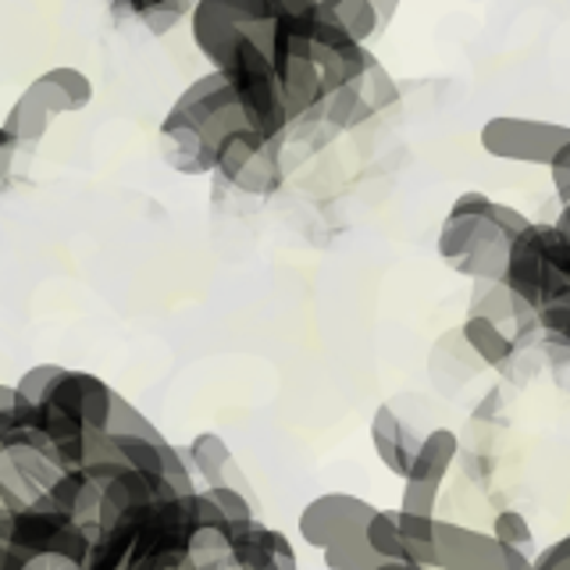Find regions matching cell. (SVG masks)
Here are the masks:
<instances>
[{
  "label": "cell",
  "mask_w": 570,
  "mask_h": 570,
  "mask_svg": "<svg viewBox=\"0 0 570 570\" xmlns=\"http://www.w3.org/2000/svg\"><path fill=\"white\" fill-rule=\"evenodd\" d=\"M246 115L236 97V86L225 71L210 68L200 79H193L178 100L160 118V142H165V160L183 175H207L214 171L218 142L243 129Z\"/></svg>",
  "instance_id": "1"
},
{
  "label": "cell",
  "mask_w": 570,
  "mask_h": 570,
  "mask_svg": "<svg viewBox=\"0 0 570 570\" xmlns=\"http://www.w3.org/2000/svg\"><path fill=\"white\" fill-rule=\"evenodd\" d=\"M531 225L528 214L492 200L489 193L468 189L445 210L439 225V257L445 267L471 282H503L513 239Z\"/></svg>",
  "instance_id": "2"
},
{
  "label": "cell",
  "mask_w": 570,
  "mask_h": 570,
  "mask_svg": "<svg viewBox=\"0 0 570 570\" xmlns=\"http://www.w3.org/2000/svg\"><path fill=\"white\" fill-rule=\"evenodd\" d=\"M503 282L534 314L570 299V243L557 222H531L513 239Z\"/></svg>",
  "instance_id": "3"
},
{
  "label": "cell",
  "mask_w": 570,
  "mask_h": 570,
  "mask_svg": "<svg viewBox=\"0 0 570 570\" xmlns=\"http://www.w3.org/2000/svg\"><path fill=\"white\" fill-rule=\"evenodd\" d=\"M222 71L232 79V86H236L246 121L267 139H285L303 121V115L296 111V104L285 94V86L275 71L272 47L246 40L232 53V61Z\"/></svg>",
  "instance_id": "4"
},
{
  "label": "cell",
  "mask_w": 570,
  "mask_h": 570,
  "mask_svg": "<svg viewBox=\"0 0 570 570\" xmlns=\"http://www.w3.org/2000/svg\"><path fill=\"white\" fill-rule=\"evenodd\" d=\"M115 400L118 392L100 374L65 367V374L40 403V432L53 442V450L89 432H111Z\"/></svg>",
  "instance_id": "5"
},
{
  "label": "cell",
  "mask_w": 570,
  "mask_h": 570,
  "mask_svg": "<svg viewBox=\"0 0 570 570\" xmlns=\"http://www.w3.org/2000/svg\"><path fill=\"white\" fill-rule=\"evenodd\" d=\"M189 36L210 68L222 71L246 40L272 47L275 18L264 8V0H193Z\"/></svg>",
  "instance_id": "6"
},
{
  "label": "cell",
  "mask_w": 570,
  "mask_h": 570,
  "mask_svg": "<svg viewBox=\"0 0 570 570\" xmlns=\"http://www.w3.org/2000/svg\"><path fill=\"white\" fill-rule=\"evenodd\" d=\"M97 528L71 521L68 513L53 507L50 495H40L22 513H0V546L18 549L22 557H61L86 567L94 549Z\"/></svg>",
  "instance_id": "7"
},
{
  "label": "cell",
  "mask_w": 570,
  "mask_h": 570,
  "mask_svg": "<svg viewBox=\"0 0 570 570\" xmlns=\"http://www.w3.org/2000/svg\"><path fill=\"white\" fill-rule=\"evenodd\" d=\"M478 142L495 160L549 168L552 157L563 150V142H570V125L524 115H492L478 129Z\"/></svg>",
  "instance_id": "8"
},
{
  "label": "cell",
  "mask_w": 570,
  "mask_h": 570,
  "mask_svg": "<svg viewBox=\"0 0 570 570\" xmlns=\"http://www.w3.org/2000/svg\"><path fill=\"white\" fill-rule=\"evenodd\" d=\"M214 171L246 196L275 193L282 186V139H267L254 125H243L218 142Z\"/></svg>",
  "instance_id": "9"
},
{
  "label": "cell",
  "mask_w": 570,
  "mask_h": 570,
  "mask_svg": "<svg viewBox=\"0 0 570 570\" xmlns=\"http://www.w3.org/2000/svg\"><path fill=\"white\" fill-rule=\"evenodd\" d=\"M317 22V18H314ZM314 22H282L275 26L272 61L285 86V94L296 104V111L307 121L325 104V79L314 58Z\"/></svg>",
  "instance_id": "10"
},
{
  "label": "cell",
  "mask_w": 570,
  "mask_h": 570,
  "mask_svg": "<svg viewBox=\"0 0 570 570\" xmlns=\"http://www.w3.org/2000/svg\"><path fill=\"white\" fill-rule=\"evenodd\" d=\"M374 513H379V507H371L361 495L325 492V495H314L311 503H303V510L296 517V534L303 546L325 552L338 542L364 539Z\"/></svg>",
  "instance_id": "11"
},
{
  "label": "cell",
  "mask_w": 570,
  "mask_h": 570,
  "mask_svg": "<svg viewBox=\"0 0 570 570\" xmlns=\"http://www.w3.org/2000/svg\"><path fill=\"white\" fill-rule=\"evenodd\" d=\"M314 58L321 68V79H325V97L343 86L361 82L371 71V65L379 61L367 43L353 40L346 29H338L325 14H317L314 22Z\"/></svg>",
  "instance_id": "12"
},
{
  "label": "cell",
  "mask_w": 570,
  "mask_h": 570,
  "mask_svg": "<svg viewBox=\"0 0 570 570\" xmlns=\"http://www.w3.org/2000/svg\"><path fill=\"white\" fill-rule=\"evenodd\" d=\"M435 570H507V546L492 531L439 521Z\"/></svg>",
  "instance_id": "13"
},
{
  "label": "cell",
  "mask_w": 570,
  "mask_h": 570,
  "mask_svg": "<svg viewBox=\"0 0 570 570\" xmlns=\"http://www.w3.org/2000/svg\"><path fill=\"white\" fill-rule=\"evenodd\" d=\"M168 495H175V492H171V485L165 481V474L121 471L115 481H107V485H104V503H100L97 531L118 528L121 521H129L136 510L157 503V499H168Z\"/></svg>",
  "instance_id": "14"
},
{
  "label": "cell",
  "mask_w": 570,
  "mask_h": 570,
  "mask_svg": "<svg viewBox=\"0 0 570 570\" xmlns=\"http://www.w3.org/2000/svg\"><path fill=\"white\" fill-rule=\"evenodd\" d=\"M232 557L236 570H299V557L289 534L267 528L261 521L232 528Z\"/></svg>",
  "instance_id": "15"
},
{
  "label": "cell",
  "mask_w": 570,
  "mask_h": 570,
  "mask_svg": "<svg viewBox=\"0 0 570 570\" xmlns=\"http://www.w3.org/2000/svg\"><path fill=\"white\" fill-rule=\"evenodd\" d=\"M421 439L424 435H414V428H410L389 403H382L379 410H374V417H371V445H374V456L382 460V468L392 478L406 481L410 468H414V456L421 450Z\"/></svg>",
  "instance_id": "16"
},
{
  "label": "cell",
  "mask_w": 570,
  "mask_h": 570,
  "mask_svg": "<svg viewBox=\"0 0 570 570\" xmlns=\"http://www.w3.org/2000/svg\"><path fill=\"white\" fill-rule=\"evenodd\" d=\"M26 94L40 100L50 115H79L94 104V79L71 65H58V68L40 71V76L26 86Z\"/></svg>",
  "instance_id": "17"
},
{
  "label": "cell",
  "mask_w": 570,
  "mask_h": 570,
  "mask_svg": "<svg viewBox=\"0 0 570 570\" xmlns=\"http://www.w3.org/2000/svg\"><path fill=\"white\" fill-rule=\"evenodd\" d=\"M468 314L489 317V321H495V325H503L507 332L513 325V335L517 332H539V314H534L531 307H524V303L510 293L507 282H474Z\"/></svg>",
  "instance_id": "18"
},
{
  "label": "cell",
  "mask_w": 570,
  "mask_h": 570,
  "mask_svg": "<svg viewBox=\"0 0 570 570\" xmlns=\"http://www.w3.org/2000/svg\"><path fill=\"white\" fill-rule=\"evenodd\" d=\"M47 495L53 499V507L71 517V521L97 528V521H100V503H104V485L89 471H82V468L65 471L58 478V485H53Z\"/></svg>",
  "instance_id": "19"
},
{
  "label": "cell",
  "mask_w": 570,
  "mask_h": 570,
  "mask_svg": "<svg viewBox=\"0 0 570 570\" xmlns=\"http://www.w3.org/2000/svg\"><path fill=\"white\" fill-rule=\"evenodd\" d=\"M456 456H460V435L453 428H432V432L421 439V450L414 456V468H410L406 481L442 489V481L450 478Z\"/></svg>",
  "instance_id": "20"
},
{
  "label": "cell",
  "mask_w": 570,
  "mask_h": 570,
  "mask_svg": "<svg viewBox=\"0 0 570 570\" xmlns=\"http://www.w3.org/2000/svg\"><path fill=\"white\" fill-rule=\"evenodd\" d=\"M186 456L196 481H204V489L228 485L232 471H236V453L228 450V442L218 432H196L186 445Z\"/></svg>",
  "instance_id": "21"
},
{
  "label": "cell",
  "mask_w": 570,
  "mask_h": 570,
  "mask_svg": "<svg viewBox=\"0 0 570 570\" xmlns=\"http://www.w3.org/2000/svg\"><path fill=\"white\" fill-rule=\"evenodd\" d=\"M460 335L485 367H507L510 356L517 353V335H510L503 325H495V321H489V317L468 314L460 325Z\"/></svg>",
  "instance_id": "22"
},
{
  "label": "cell",
  "mask_w": 570,
  "mask_h": 570,
  "mask_svg": "<svg viewBox=\"0 0 570 570\" xmlns=\"http://www.w3.org/2000/svg\"><path fill=\"white\" fill-rule=\"evenodd\" d=\"M186 570H236L232 534L225 524L193 531V539L186 546Z\"/></svg>",
  "instance_id": "23"
},
{
  "label": "cell",
  "mask_w": 570,
  "mask_h": 570,
  "mask_svg": "<svg viewBox=\"0 0 570 570\" xmlns=\"http://www.w3.org/2000/svg\"><path fill=\"white\" fill-rule=\"evenodd\" d=\"M132 546H136V524L132 521H121L118 528L97 531L94 549H89V560L82 570H129Z\"/></svg>",
  "instance_id": "24"
},
{
  "label": "cell",
  "mask_w": 570,
  "mask_h": 570,
  "mask_svg": "<svg viewBox=\"0 0 570 570\" xmlns=\"http://www.w3.org/2000/svg\"><path fill=\"white\" fill-rule=\"evenodd\" d=\"M50 111L47 107L36 100L32 94H26L22 89V97H18L14 104H11V111H8V118H4V136H11L18 147H32V142H40L43 136H47V129H50Z\"/></svg>",
  "instance_id": "25"
},
{
  "label": "cell",
  "mask_w": 570,
  "mask_h": 570,
  "mask_svg": "<svg viewBox=\"0 0 570 570\" xmlns=\"http://www.w3.org/2000/svg\"><path fill=\"white\" fill-rule=\"evenodd\" d=\"M321 14L332 18L338 29H346L353 40H361V43H371L374 36L385 29L374 0H332L328 8H321Z\"/></svg>",
  "instance_id": "26"
},
{
  "label": "cell",
  "mask_w": 570,
  "mask_h": 570,
  "mask_svg": "<svg viewBox=\"0 0 570 570\" xmlns=\"http://www.w3.org/2000/svg\"><path fill=\"white\" fill-rule=\"evenodd\" d=\"M364 539L367 546L379 552L382 560H396V563H414V557H410V546L403 539V531H400V510L392 507V510H379L371 517V524L364 531Z\"/></svg>",
  "instance_id": "27"
},
{
  "label": "cell",
  "mask_w": 570,
  "mask_h": 570,
  "mask_svg": "<svg viewBox=\"0 0 570 570\" xmlns=\"http://www.w3.org/2000/svg\"><path fill=\"white\" fill-rule=\"evenodd\" d=\"M111 435H136V439H147V442H154V445H171V439L160 432V428L150 421V417H142V410L139 406H132L129 400L121 396L118 392V400H115V421H111Z\"/></svg>",
  "instance_id": "28"
},
{
  "label": "cell",
  "mask_w": 570,
  "mask_h": 570,
  "mask_svg": "<svg viewBox=\"0 0 570 570\" xmlns=\"http://www.w3.org/2000/svg\"><path fill=\"white\" fill-rule=\"evenodd\" d=\"M321 560H325V570H379L382 567V557L367 546V539L338 542L321 552Z\"/></svg>",
  "instance_id": "29"
},
{
  "label": "cell",
  "mask_w": 570,
  "mask_h": 570,
  "mask_svg": "<svg viewBox=\"0 0 570 570\" xmlns=\"http://www.w3.org/2000/svg\"><path fill=\"white\" fill-rule=\"evenodd\" d=\"M214 503H218L222 517H225V528H243V524H254L257 513H254V503H249V495L236 485H218V489H204Z\"/></svg>",
  "instance_id": "30"
},
{
  "label": "cell",
  "mask_w": 570,
  "mask_h": 570,
  "mask_svg": "<svg viewBox=\"0 0 570 570\" xmlns=\"http://www.w3.org/2000/svg\"><path fill=\"white\" fill-rule=\"evenodd\" d=\"M492 534L503 546H510V549H531L534 546V531H531V521L521 513V510H513V507H507V510H499L495 517H492Z\"/></svg>",
  "instance_id": "31"
},
{
  "label": "cell",
  "mask_w": 570,
  "mask_h": 570,
  "mask_svg": "<svg viewBox=\"0 0 570 570\" xmlns=\"http://www.w3.org/2000/svg\"><path fill=\"white\" fill-rule=\"evenodd\" d=\"M364 94H367V100H371V107H374V115H382V111H389V107H396V104H400V86H396V79H392L389 71H385L382 61H374L371 71L364 76Z\"/></svg>",
  "instance_id": "32"
},
{
  "label": "cell",
  "mask_w": 570,
  "mask_h": 570,
  "mask_svg": "<svg viewBox=\"0 0 570 570\" xmlns=\"http://www.w3.org/2000/svg\"><path fill=\"white\" fill-rule=\"evenodd\" d=\"M65 374V367L61 364H36V367H29L22 379L14 382V389L22 392V396L29 400V403H36L40 406L43 400H47V392L53 389V382H58Z\"/></svg>",
  "instance_id": "33"
},
{
  "label": "cell",
  "mask_w": 570,
  "mask_h": 570,
  "mask_svg": "<svg viewBox=\"0 0 570 570\" xmlns=\"http://www.w3.org/2000/svg\"><path fill=\"white\" fill-rule=\"evenodd\" d=\"M435 507H439V489L417 485V481H403V492H400V510L403 513L435 517Z\"/></svg>",
  "instance_id": "34"
},
{
  "label": "cell",
  "mask_w": 570,
  "mask_h": 570,
  "mask_svg": "<svg viewBox=\"0 0 570 570\" xmlns=\"http://www.w3.org/2000/svg\"><path fill=\"white\" fill-rule=\"evenodd\" d=\"M546 171L552 178V193H557L560 207L570 204V142H563V150L552 157V165Z\"/></svg>",
  "instance_id": "35"
},
{
  "label": "cell",
  "mask_w": 570,
  "mask_h": 570,
  "mask_svg": "<svg viewBox=\"0 0 570 570\" xmlns=\"http://www.w3.org/2000/svg\"><path fill=\"white\" fill-rule=\"evenodd\" d=\"M531 570H570V534H560L557 542H549L539 557H534Z\"/></svg>",
  "instance_id": "36"
},
{
  "label": "cell",
  "mask_w": 570,
  "mask_h": 570,
  "mask_svg": "<svg viewBox=\"0 0 570 570\" xmlns=\"http://www.w3.org/2000/svg\"><path fill=\"white\" fill-rule=\"evenodd\" d=\"M400 4H403V0H374V8H379V14H382V26H385V29L392 26V18L400 14Z\"/></svg>",
  "instance_id": "37"
},
{
  "label": "cell",
  "mask_w": 570,
  "mask_h": 570,
  "mask_svg": "<svg viewBox=\"0 0 570 570\" xmlns=\"http://www.w3.org/2000/svg\"><path fill=\"white\" fill-rule=\"evenodd\" d=\"M557 228L567 236V243H570V204H563L560 207V214H557Z\"/></svg>",
  "instance_id": "38"
},
{
  "label": "cell",
  "mask_w": 570,
  "mask_h": 570,
  "mask_svg": "<svg viewBox=\"0 0 570 570\" xmlns=\"http://www.w3.org/2000/svg\"><path fill=\"white\" fill-rule=\"evenodd\" d=\"M379 570H432V567H421V563H396V560H382Z\"/></svg>",
  "instance_id": "39"
},
{
  "label": "cell",
  "mask_w": 570,
  "mask_h": 570,
  "mask_svg": "<svg viewBox=\"0 0 570 570\" xmlns=\"http://www.w3.org/2000/svg\"><path fill=\"white\" fill-rule=\"evenodd\" d=\"M317 4H321V8H328V4H332V0H317Z\"/></svg>",
  "instance_id": "40"
},
{
  "label": "cell",
  "mask_w": 570,
  "mask_h": 570,
  "mask_svg": "<svg viewBox=\"0 0 570 570\" xmlns=\"http://www.w3.org/2000/svg\"><path fill=\"white\" fill-rule=\"evenodd\" d=\"M171 4H178V8H183V4H186V0H171Z\"/></svg>",
  "instance_id": "41"
}]
</instances>
